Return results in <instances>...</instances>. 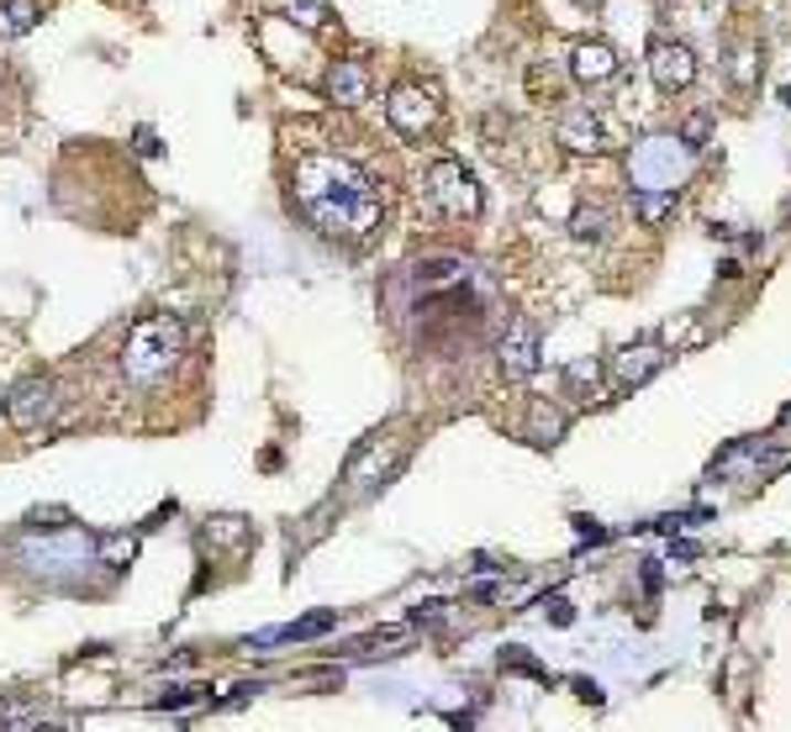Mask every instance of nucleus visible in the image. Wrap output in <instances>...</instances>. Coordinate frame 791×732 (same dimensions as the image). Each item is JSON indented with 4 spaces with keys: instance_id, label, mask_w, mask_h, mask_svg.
I'll list each match as a JSON object with an SVG mask.
<instances>
[{
    "instance_id": "1",
    "label": "nucleus",
    "mask_w": 791,
    "mask_h": 732,
    "mask_svg": "<svg viewBox=\"0 0 791 732\" xmlns=\"http://www.w3.org/2000/svg\"><path fill=\"white\" fill-rule=\"evenodd\" d=\"M290 201L296 212L312 222L322 237H343V243H364L381 227V195L370 185V174L338 153H307L296 159L290 174Z\"/></svg>"
},
{
    "instance_id": "2",
    "label": "nucleus",
    "mask_w": 791,
    "mask_h": 732,
    "mask_svg": "<svg viewBox=\"0 0 791 732\" xmlns=\"http://www.w3.org/2000/svg\"><path fill=\"white\" fill-rule=\"evenodd\" d=\"M180 354H185V322L169 316V311H153V316H143L138 327L127 332L121 375H127V385H159L180 364Z\"/></svg>"
},
{
    "instance_id": "3",
    "label": "nucleus",
    "mask_w": 791,
    "mask_h": 732,
    "mask_svg": "<svg viewBox=\"0 0 791 732\" xmlns=\"http://www.w3.org/2000/svg\"><path fill=\"white\" fill-rule=\"evenodd\" d=\"M22 564L32 574H74V569L96 564V538L79 527H49V532H26L22 538Z\"/></svg>"
},
{
    "instance_id": "4",
    "label": "nucleus",
    "mask_w": 791,
    "mask_h": 732,
    "mask_svg": "<svg viewBox=\"0 0 791 732\" xmlns=\"http://www.w3.org/2000/svg\"><path fill=\"white\" fill-rule=\"evenodd\" d=\"M428 201L438 206L443 216H455V222H475L480 216V185L475 174L459 164V159H443V164H432L428 174Z\"/></svg>"
},
{
    "instance_id": "5",
    "label": "nucleus",
    "mask_w": 791,
    "mask_h": 732,
    "mask_svg": "<svg viewBox=\"0 0 791 732\" xmlns=\"http://www.w3.org/2000/svg\"><path fill=\"white\" fill-rule=\"evenodd\" d=\"M53 411H58V385H53L49 375L17 379V385H11V396H6V422L17 427V432H38Z\"/></svg>"
},
{
    "instance_id": "6",
    "label": "nucleus",
    "mask_w": 791,
    "mask_h": 732,
    "mask_svg": "<svg viewBox=\"0 0 791 732\" xmlns=\"http://www.w3.org/2000/svg\"><path fill=\"white\" fill-rule=\"evenodd\" d=\"M385 121L402 132V138H423L438 127V95L423 90V85H396L391 100H385Z\"/></svg>"
},
{
    "instance_id": "7",
    "label": "nucleus",
    "mask_w": 791,
    "mask_h": 732,
    "mask_svg": "<svg viewBox=\"0 0 791 732\" xmlns=\"http://www.w3.org/2000/svg\"><path fill=\"white\" fill-rule=\"evenodd\" d=\"M649 79L665 95H681L696 85V53L686 43H671V37H654L649 43Z\"/></svg>"
},
{
    "instance_id": "8",
    "label": "nucleus",
    "mask_w": 791,
    "mask_h": 732,
    "mask_svg": "<svg viewBox=\"0 0 791 732\" xmlns=\"http://www.w3.org/2000/svg\"><path fill=\"white\" fill-rule=\"evenodd\" d=\"M538 327L533 322H512L502 337V375L506 379H533L538 375Z\"/></svg>"
},
{
    "instance_id": "9",
    "label": "nucleus",
    "mask_w": 791,
    "mask_h": 732,
    "mask_svg": "<svg viewBox=\"0 0 791 732\" xmlns=\"http://www.w3.org/2000/svg\"><path fill=\"white\" fill-rule=\"evenodd\" d=\"M675 142L654 138L633 153V190H675V169H671Z\"/></svg>"
},
{
    "instance_id": "10",
    "label": "nucleus",
    "mask_w": 791,
    "mask_h": 732,
    "mask_svg": "<svg viewBox=\"0 0 791 732\" xmlns=\"http://www.w3.org/2000/svg\"><path fill=\"white\" fill-rule=\"evenodd\" d=\"M322 90L333 106H364L370 100V69H364L360 58H338L328 79H322Z\"/></svg>"
},
{
    "instance_id": "11",
    "label": "nucleus",
    "mask_w": 791,
    "mask_h": 732,
    "mask_svg": "<svg viewBox=\"0 0 791 732\" xmlns=\"http://www.w3.org/2000/svg\"><path fill=\"white\" fill-rule=\"evenodd\" d=\"M559 142H565L570 153H601V148H607V127L591 117V106H576V111L559 117Z\"/></svg>"
},
{
    "instance_id": "12",
    "label": "nucleus",
    "mask_w": 791,
    "mask_h": 732,
    "mask_svg": "<svg viewBox=\"0 0 791 732\" xmlns=\"http://www.w3.org/2000/svg\"><path fill=\"white\" fill-rule=\"evenodd\" d=\"M570 74H576L580 85H601V79L618 74V53L607 43H591V37H586V43L570 47Z\"/></svg>"
},
{
    "instance_id": "13",
    "label": "nucleus",
    "mask_w": 791,
    "mask_h": 732,
    "mask_svg": "<svg viewBox=\"0 0 791 732\" xmlns=\"http://www.w3.org/2000/svg\"><path fill=\"white\" fill-rule=\"evenodd\" d=\"M654 369H665V348H660V343H633V348L618 354V385H623V390L644 385Z\"/></svg>"
},
{
    "instance_id": "14",
    "label": "nucleus",
    "mask_w": 791,
    "mask_h": 732,
    "mask_svg": "<svg viewBox=\"0 0 791 732\" xmlns=\"http://www.w3.org/2000/svg\"><path fill=\"white\" fill-rule=\"evenodd\" d=\"M391 464V432H375V438H364L360 453L349 459V480L354 485H375V470Z\"/></svg>"
},
{
    "instance_id": "15",
    "label": "nucleus",
    "mask_w": 791,
    "mask_h": 732,
    "mask_svg": "<svg viewBox=\"0 0 791 732\" xmlns=\"http://www.w3.org/2000/svg\"><path fill=\"white\" fill-rule=\"evenodd\" d=\"M338 627V616L333 612H312V616H301V622H290V627H275V633H259V648L264 643H307V638H322V633H333ZM248 643V648H254Z\"/></svg>"
},
{
    "instance_id": "16",
    "label": "nucleus",
    "mask_w": 791,
    "mask_h": 732,
    "mask_svg": "<svg viewBox=\"0 0 791 732\" xmlns=\"http://www.w3.org/2000/svg\"><path fill=\"white\" fill-rule=\"evenodd\" d=\"M38 22H43L38 0H0V37H26Z\"/></svg>"
},
{
    "instance_id": "17",
    "label": "nucleus",
    "mask_w": 791,
    "mask_h": 732,
    "mask_svg": "<svg viewBox=\"0 0 791 732\" xmlns=\"http://www.w3.org/2000/svg\"><path fill=\"white\" fill-rule=\"evenodd\" d=\"M248 538H254V527L243 517H212L206 521V543L222 548V553H233V548H248Z\"/></svg>"
},
{
    "instance_id": "18",
    "label": "nucleus",
    "mask_w": 791,
    "mask_h": 732,
    "mask_svg": "<svg viewBox=\"0 0 791 732\" xmlns=\"http://www.w3.org/2000/svg\"><path fill=\"white\" fill-rule=\"evenodd\" d=\"M675 212V190H633V216L644 227H660Z\"/></svg>"
},
{
    "instance_id": "19",
    "label": "nucleus",
    "mask_w": 791,
    "mask_h": 732,
    "mask_svg": "<svg viewBox=\"0 0 791 732\" xmlns=\"http://www.w3.org/2000/svg\"><path fill=\"white\" fill-rule=\"evenodd\" d=\"M132 559H138V538H132V532H111V538H96V564L127 569Z\"/></svg>"
},
{
    "instance_id": "20",
    "label": "nucleus",
    "mask_w": 791,
    "mask_h": 732,
    "mask_svg": "<svg viewBox=\"0 0 791 732\" xmlns=\"http://www.w3.org/2000/svg\"><path fill=\"white\" fill-rule=\"evenodd\" d=\"M280 11H286L296 26H307V32H322V26L333 22V6H328V0H280Z\"/></svg>"
},
{
    "instance_id": "21",
    "label": "nucleus",
    "mask_w": 791,
    "mask_h": 732,
    "mask_svg": "<svg viewBox=\"0 0 791 732\" xmlns=\"http://www.w3.org/2000/svg\"><path fill=\"white\" fill-rule=\"evenodd\" d=\"M570 233H576L580 243H586V237L597 243V237L607 233V212H601V206H591V212H576V222H570Z\"/></svg>"
},
{
    "instance_id": "22",
    "label": "nucleus",
    "mask_w": 791,
    "mask_h": 732,
    "mask_svg": "<svg viewBox=\"0 0 791 732\" xmlns=\"http://www.w3.org/2000/svg\"><path fill=\"white\" fill-rule=\"evenodd\" d=\"M533 432H538V443H554V438L565 432V417H559V411H544V406H538V411H533Z\"/></svg>"
},
{
    "instance_id": "23",
    "label": "nucleus",
    "mask_w": 791,
    "mask_h": 732,
    "mask_svg": "<svg viewBox=\"0 0 791 732\" xmlns=\"http://www.w3.org/2000/svg\"><path fill=\"white\" fill-rule=\"evenodd\" d=\"M707 132H713V121H707V117H686L681 142H686V148H707Z\"/></svg>"
},
{
    "instance_id": "24",
    "label": "nucleus",
    "mask_w": 791,
    "mask_h": 732,
    "mask_svg": "<svg viewBox=\"0 0 791 732\" xmlns=\"http://www.w3.org/2000/svg\"><path fill=\"white\" fill-rule=\"evenodd\" d=\"M443 616H449L443 601H423V606H411V622H417V627H438Z\"/></svg>"
},
{
    "instance_id": "25",
    "label": "nucleus",
    "mask_w": 791,
    "mask_h": 732,
    "mask_svg": "<svg viewBox=\"0 0 791 732\" xmlns=\"http://www.w3.org/2000/svg\"><path fill=\"white\" fill-rule=\"evenodd\" d=\"M132 148H138L143 159H159V153H164V148H159V132H153V127H138V132H132Z\"/></svg>"
},
{
    "instance_id": "26",
    "label": "nucleus",
    "mask_w": 791,
    "mask_h": 732,
    "mask_svg": "<svg viewBox=\"0 0 791 732\" xmlns=\"http://www.w3.org/2000/svg\"><path fill=\"white\" fill-rule=\"evenodd\" d=\"M544 606H549V616L559 622V627H570V622H576V612H570V601H565V595H549Z\"/></svg>"
},
{
    "instance_id": "27",
    "label": "nucleus",
    "mask_w": 791,
    "mask_h": 732,
    "mask_svg": "<svg viewBox=\"0 0 791 732\" xmlns=\"http://www.w3.org/2000/svg\"><path fill=\"white\" fill-rule=\"evenodd\" d=\"M17 717H22V707H17V701H11V696H0V732L11 728V722H17Z\"/></svg>"
},
{
    "instance_id": "28",
    "label": "nucleus",
    "mask_w": 791,
    "mask_h": 732,
    "mask_svg": "<svg viewBox=\"0 0 791 732\" xmlns=\"http://www.w3.org/2000/svg\"><path fill=\"white\" fill-rule=\"evenodd\" d=\"M191 701H195V686H185V690H174V696H164L159 707H191Z\"/></svg>"
},
{
    "instance_id": "29",
    "label": "nucleus",
    "mask_w": 791,
    "mask_h": 732,
    "mask_svg": "<svg viewBox=\"0 0 791 732\" xmlns=\"http://www.w3.org/2000/svg\"><path fill=\"white\" fill-rule=\"evenodd\" d=\"M644 591H660V564H654V559L644 564Z\"/></svg>"
}]
</instances>
